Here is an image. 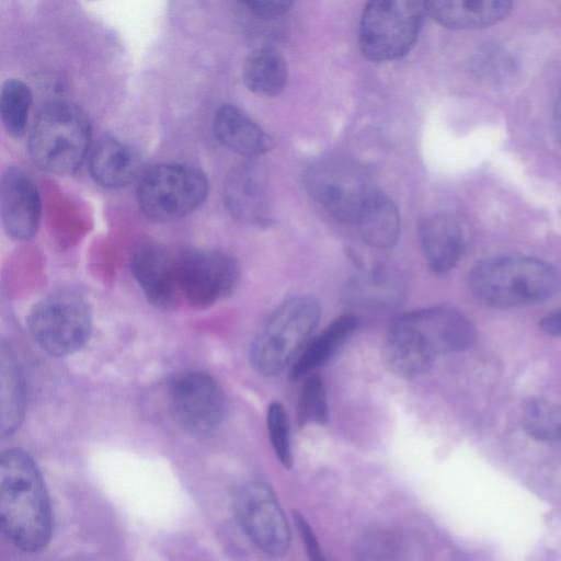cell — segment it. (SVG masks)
Instances as JSON below:
<instances>
[{
    "mask_svg": "<svg viewBox=\"0 0 561 561\" xmlns=\"http://www.w3.org/2000/svg\"><path fill=\"white\" fill-rule=\"evenodd\" d=\"M477 333L470 319L450 307H430L399 316L383 347L389 370L410 378L430 369L438 355L469 348Z\"/></svg>",
    "mask_w": 561,
    "mask_h": 561,
    "instance_id": "6da1fadb",
    "label": "cell"
},
{
    "mask_svg": "<svg viewBox=\"0 0 561 561\" xmlns=\"http://www.w3.org/2000/svg\"><path fill=\"white\" fill-rule=\"evenodd\" d=\"M0 522L22 551H39L49 541L51 514L43 478L33 458L21 449L1 454Z\"/></svg>",
    "mask_w": 561,
    "mask_h": 561,
    "instance_id": "7a4b0ae2",
    "label": "cell"
},
{
    "mask_svg": "<svg viewBox=\"0 0 561 561\" xmlns=\"http://www.w3.org/2000/svg\"><path fill=\"white\" fill-rule=\"evenodd\" d=\"M553 266L539 259L506 255L472 266L468 285L472 295L493 308H512L542 301L557 289Z\"/></svg>",
    "mask_w": 561,
    "mask_h": 561,
    "instance_id": "3957f363",
    "label": "cell"
},
{
    "mask_svg": "<svg viewBox=\"0 0 561 561\" xmlns=\"http://www.w3.org/2000/svg\"><path fill=\"white\" fill-rule=\"evenodd\" d=\"M92 128L77 105L56 101L37 114L28 136V154L42 170L73 173L83 162L91 144Z\"/></svg>",
    "mask_w": 561,
    "mask_h": 561,
    "instance_id": "277c9868",
    "label": "cell"
},
{
    "mask_svg": "<svg viewBox=\"0 0 561 561\" xmlns=\"http://www.w3.org/2000/svg\"><path fill=\"white\" fill-rule=\"evenodd\" d=\"M320 314L319 302L311 296L298 295L283 301L251 344L252 366L266 376L279 374L306 344Z\"/></svg>",
    "mask_w": 561,
    "mask_h": 561,
    "instance_id": "5b68a950",
    "label": "cell"
},
{
    "mask_svg": "<svg viewBox=\"0 0 561 561\" xmlns=\"http://www.w3.org/2000/svg\"><path fill=\"white\" fill-rule=\"evenodd\" d=\"M208 193V181L196 167L164 162L152 165L137 187V203L149 219L167 222L198 208Z\"/></svg>",
    "mask_w": 561,
    "mask_h": 561,
    "instance_id": "8992f818",
    "label": "cell"
},
{
    "mask_svg": "<svg viewBox=\"0 0 561 561\" xmlns=\"http://www.w3.org/2000/svg\"><path fill=\"white\" fill-rule=\"evenodd\" d=\"M425 14L422 1L368 2L359 24V47L363 55L373 61L401 58L414 46Z\"/></svg>",
    "mask_w": 561,
    "mask_h": 561,
    "instance_id": "52a82bcc",
    "label": "cell"
},
{
    "mask_svg": "<svg viewBox=\"0 0 561 561\" xmlns=\"http://www.w3.org/2000/svg\"><path fill=\"white\" fill-rule=\"evenodd\" d=\"M35 342L48 354L66 356L79 351L90 337L92 314L88 302L70 291L41 299L27 317Z\"/></svg>",
    "mask_w": 561,
    "mask_h": 561,
    "instance_id": "ba28073f",
    "label": "cell"
},
{
    "mask_svg": "<svg viewBox=\"0 0 561 561\" xmlns=\"http://www.w3.org/2000/svg\"><path fill=\"white\" fill-rule=\"evenodd\" d=\"M175 272L180 300L202 309L229 295L239 278L236 261L215 250L175 254Z\"/></svg>",
    "mask_w": 561,
    "mask_h": 561,
    "instance_id": "9c48e42d",
    "label": "cell"
},
{
    "mask_svg": "<svg viewBox=\"0 0 561 561\" xmlns=\"http://www.w3.org/2000/svg\"><path fill=\"white\" fill-rule=\"evenodd\" d=\"M307 187L335 219L347 224H355L362 205L375 190L364 170L344 159H327L310 168Z\"/></svg>",
    "mask_w": 561,
    "mask_h": 561,
    "instance_id": "30bf717a",
    "label": "cell"
},
{
    "mask_svg": "<svg viewBox=\"0 0 561 561\" xmlns=\"http://www.w3.org/2000/svg\"><path fill=\"white\" fill-rule=\"evenodd\" d=\"M175 421L194 434L216 428L226 413V397L220 385L205 373L182 374L171 380L167 391Z\"/></svg>",
    "mask_w": 561,
    "mask_h": 561,
    "instance_id": "8fae6325",
    "label": "cell"
},
{
    "mask_svg": "<svg viewBox=\"0 0 561 561\" xmlns=\"http://www.w3.org/2000/svg\"><path fill=\"white\" fill-rule=\"evenodd\" d=\"M237 518L252 542L270 556L286 553L290 530L282 507L268 485L249 482L234 499Z\"/></svg>",
    "mask_w": 561,
    "mask_h": 561,
    "instance_id": "7c38bea8",
    "label": "cell"
},
{
    "mask_svg": "<svg viewBox=\"0 0 561 561\" xmlns=\"http://www.w3.org/2000/svg\"><path fill=\"white\" fill-rule=\"evenodd\" d=\"M0 209L5 232L14 240L36 233L42 203L33 179L19 167H8L1 176Z\"/></svg>",
    "mask_w": 561,
    "mask_h": 561,
    "instance_id": "4fadbf2b",
    "label": "cell"
},
{
    "mask_svg": "<svg viewBox=\"0 0 561 561\" xmlns=\"http://www.w3.org/2000/svg\"><path fill=\"white\" fill-rule=\"evenodd\" d=\"M131 273L147 299L160 308L180 301L175 254L154 241H142L133 251Z\"/></svg>",
    "mask_w": 561,
    "mask_h": 561,
    "instance_id": "5bb4252c",
    "label": "cell"
},
{
    "mask_svg": "<svg viewBox=\"0 0 561 561\" xmlns=\"http://www.w3.org/2000/svg\"><path fill=\"white\" fill-rule=\"evenodd\" d=\"M225 201L233 217L244 224L266 226L271 221L267 183L255 164L231 170L225 183Z\"/></svg>",
    "mask_w": 561,
    "mask_h": 561,
    "instance_id": "9a60e30c",
    "label": "cell"
},
{
    "mask_svg": "<svg viewBox=\"0 0 561 561\" xmlns=\"http://www.w3.org/2000/svg\"><path fill=\"white\" fill-rule=\"evenodd\" d=\"M419 239L428 267L436 274H446L461 259L465 237L459 221L448 214H433L422 220Z\"/></svg>",
    "mask_w": 561,
    "mask_h": 561,
    "instance_id": "2e32d148",
    "label": "cell"
},
{
    "mask_svg": "<svg viewBox=\"0 0 561 561\" xmlns=\"http://www.w3.org/2000/svg\"><path fill=\"white\" fill-rule=\"evenodd\" d=\"M213 130L220 144L248 158L270 151L273 139L251 117L231 104L219 106L213 118Z\"/></svg>",
    "mask_w": 561,
    "mask_h": 561,
    "instance_id": "e0dca14e",
    "label": "cell"
},
{
    "mask_svg": "<svg viewBox=\"0 0 561 561\" xmlns=\"http://www.w3.org/2000/svg\"><path fill=\"white\" fill-rule=\"evenodd\" d=\"M425 12L437 23L455 30H474L493 25L512 9L505 0L425 1Z\"/></svg>",
    "mask_w": 561,
    "mask_h": 561,
    "instance_id": "ac0fdd59",
    "label": "cell"
},
{
    "mask_svg": "<svg viewBox=\"0 0 561 561\" xmlns=\"http://www.w3.org/2000/svg\"><path fill=\"white\" fill-rule=\"evenodd\" d=\"M140 165L137 152L113 136L101 138L89 157L91 176L107 188L122 187L134 180Z\"/></svg>",
    "mask_w": 561,
    "mask_h": 561,
    "instance_id": "d6986e66",
    "label": "cell"
},
{
    "mask_svg": "<svg viewBox=\"0 0 561 561\" xmlns=\"http://www.w3.org/2000/svg\"><path fill=\"white\" fill-rule=\"evenodd\" d=\"M355 225L370 247H393L400 234V215L396 204L383 193L374 190L365 199Z\"/></svg>",
    "mask_w": 561,
    "mask_h": 561,
    "instance_id": "ffe728a7",
    "label": "cell"
},
{
    "mask_svg": "<svg viewBox=\"0 0 561 561\" xmlns=\"http://www.w3.org/2000/svg\"><path fill=\"white\" fill-rule=\"evenodd\" d=\"M357 324L358 319L353 313H344L334 319L305 346L291 366L290 378L297 380L308 377L313 370L330 360L354 333Z\"/></svg>",
    "mask_w": 561,
    "mask_h": 561,
    "instance_id": "44dd1931",
    "label": "cell"
},
{
    "mask_svg": "<svg viewBox=\"0 0 561 561\" xmlns=\"http://www.w3.org/2000/svg\"><path fill=\"white\" fill-rule=\"evenodd\" d=\"M242 77L247 88L262 96H276L283 92L288 79L284 56L274 47H260L245 58Z\"/></svg>",
    "mask_w": 561,
    "mask_h": 561,
    "instance_id": "7402d4cb",
    "label": "cell"
},
{
    "mask_svg": "<svg viewBox=\"0 0 561 561\" xmlns=\"http://www.w3.org/2000/svg\"><path fill=\"white\" fill-rule=\"evenodd\" d=\"M403 276L387 267H377L358 275L352 285V294L359 302L370 306H392L405 295Z\"/></svg>",
    "mask_w": 561,
    "mask_h": 561,
    "instance_id": "603a6c76",
    "label": "cell"
},
{
    "mask_svg": "<svg viewBox=\"0 0 561 561\" xmlns=\"http://www.w3.org/2000/svg\"><path fill=\"white\" fill-rule=\"evenodd\" d=\"M24 412V387L19 366L9 350L1 351V434H12Z\"/></svg>",
    "mask_w": 561,
    "mask_h": 561,
    "instance_id": "cb8c5ba5",
    "label": "cell"
},
{
    "mask_svg": "<svg viewBox=\"0 0 561 561\" xmlns=\"http://www.w3.org/2000/svg\"><path fill=\"white\" fill-rule=\"evenodd\" d=\"M30 87L19 79H8L1 88L0 116L2 125L13 138L21 137L26 129L32 105Z\"/></svg>",
    "mask_w": 561,
    "mask_h": 561,
    "instance_id": "d4e9b609",
    "label": "cell"
},
{
    "mask_svg": "<svg viewBox=\"0 0 561 561\" xmlns=\"http://www.w3.org/2000/svg\"><path fill=\"white\" fill-rule=\"evenodd\" d=\"M527 433L542 442L561 440V408L543 399L528 400L523 408Z\"/></svg>",
    "mask_w": 561,
    "mask_h": 561,
    "instance_id": "484cf974",
    "label": "cell"
},
{
    "mask_svg": "<svg viewBox=\"0 0 561 561\" xmlns=\"http://www.w3.org/2000/svg\"><path fill=\"white\" fill-rule=\"evenodd\" d=\"M328 419L329 407L323 381L320 376L310 375L306 378L298 399V424H325Z\"/></svg>",
    "mask_w": 561,
    "mask_h": 561,
    "instance_id": "4316f807",
    "label": "cell"
},
{
    "mask_svg": "<svg viewBox=\"0 0 561 561\" xmlns=\"http://www.w3.org/2000/svg\"><path fill=\"white\" fill-rule=\"evenodd\" d=\"M266 424L272 448L279 462L290 468L293 463L289 422L286 410L279 402H272L266 413Z\"/></svg>",
    "mask_w": 561,
    "mask_h": 561,
    "instance_id": "83f0119b",
    "label": "cell"
},
{
    "mask_svg": "<svg viewBox=\"0 0 561 561\" xmlns=\"http://www.w3.org/2000/svg\"><path fill=\"white\" fill-rule=\"evenodd\" d=\"M357 561H403L402 549L392 534L373 531L360 540Z\"/></svg>",
    "mask_w": 561,
    "mask_h": 561,
    "instance_id": "f1b7e54d",
    "label": "cell"
},
{
    "mask_svg": "<svg viewBox=\"0 0 561 561\" xmlns=\"http://www.w3.org/2000/svg\"><path fill=\"white\" fill-rule=\"evenodd\" d=\"M243 4L257 19L273 20L284 15L293 5L288 0H247Z\"/></svg>",
    "mask_w": 561,
    "mask_h": 561,
    "instance_id": "f546056e",
    "label": "cell"
},
{
    "mask_svg": "<svg viewBox=\"0 0 561 561\" xmlns=\"http://www.w3.org/2000/svg\"><path fill=\"white\" fill-rule=\"evenodd\" d=\"M296 525L298 531L300 534L301 539L304 540V545L306 547L307 553L311 561H327L321 552V548L319 542L312 531V528L308 524V522L304 518L302 515H295Z\"/></svg>",
    "mask_w": 561,
    "mask_h": 561,
    "instance_id": "4dcf8cb0",
    "label": "cell"
},
{
    "mask_svg": "<svg viewBox=\"0 0 561 561\" xmlns=\"http://www.w3.org/2000/svg\"><path fill=\"white\" fill-rule=\"evenodd\" d=\"M540 328L548 335L561 336V310L542 318Z\"/></svg>",
    "mask_w": 561,
    "mask_h": 561,
    "instance_id": "1f68e13d",
    "label": "cell"
},
{
    "mask_svg": "<svg viewBox=\"0 0 561 561\" xmlns=\"http://www.w3.org/2000/svg\"><path fill=\"white\" fill-rule=\"evenodd\" d=\"M553 129L557 141L561 147V92L557 98L553 110Z\"/></svg>",
    "mask_w": 561,
    "mask_h": 561,
    "instance_id": "d6a6232c",
    "label": "cell"
}]
</instances>
